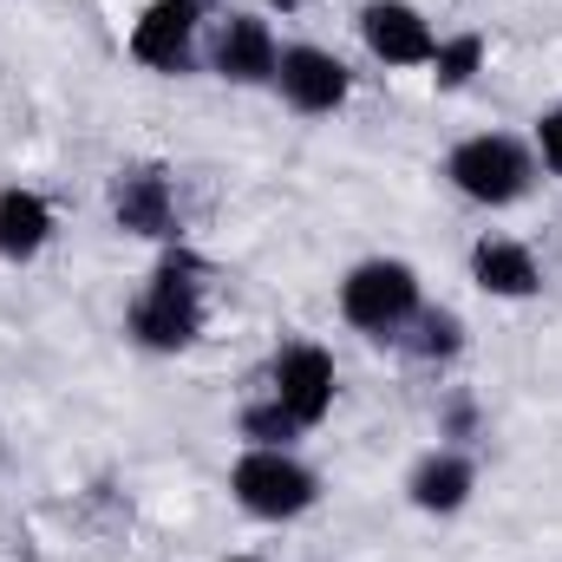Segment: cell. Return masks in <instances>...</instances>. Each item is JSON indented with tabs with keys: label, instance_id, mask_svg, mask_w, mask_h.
Wrapping results in <instances>:
<instances>
[{
	"label": "cell",
	"instance_id": "obj_1",
	"mask_svg": "<svg viewBox=\"0 0 562 562\" xmlns=\"http://www.w3.org/2000/svg\"><path fill=\"white\" fill-rule=\"evenodd\" d=\"M203 321H210V301H203V262L177 249V256H164V262L150 269L144 294L132 301V340L150 347V353H183V347H196Z\"/></svg>",
	"mask_w": 562,
	"mask_h": 562
},
{
	"label": "cell",
	"instance_id": "obj_2",
	"mask_svg": "<svg viewBox=\"0 0 562 562\" xmlns=\"http://www.w3.org/2000/svg\"><path fill=\"white\" fill-rule=\"evenodd\" d=\"M445 177L464 203H484V210H510L537 190V144H524L517 132H477V138L451 144L445 157Z\"/></svg>",
	"mask_w": 562,
	"mask_h": 562
},
{
	"label": "cell",
	"instance_id": "obj_3",
	"mask_svg": "<svg viewBox=\"0 0 562 562\" xmlns=\"http://www.w3.org/2000/svg\"><path fill=\"white\" fill-rule=\"evenodd\" d=\"M419 307H425L419 269L400 262V256H367L340 281V321L367 340H400Z\"/></svg>",
	"mask_w": 562,
	"mask_h": 562
},
{
	"label": "cell",
	"instance_id": "obj_4",
	"mask_svg": "<svg viewBox=\"0 0 562 562\" xmlns=\"http://www.w3.org/2000/svg\"><path fill=\"white\" fill-rule=\"evenodd\" d=\"M229 497L262 524H294L321 504V477L294 458V445H249L229 464Z\"/></svg>",
	"mask_w": 562,
	"mask_h": 562
},
{
	"label": "cell",
	"instance_id": "obj_5",
	"mask_svg": "<svg viewBox=\"0 0 562 562\" xmlns=\"http://www.w3.org/2000/svg\"><path fill=\"white\" fill-rule=\"evenodd\" d=\"M334 393H340V373H334V353H327V347L288 340L276 353V367H269V400H276L301 431H314V425L334 413Z\"/></svg>",
	"mask_w": 562,
	"mask_h": 562
},
{
	"label": "cell",
	"instance_id": "obj_6",
	"mask_svg": "<svg viewBox=\"0 0 562 562\" xmlns=\"http://www.w3.org/2000/svg\"><path fill=\"white\" fill-rule=\"evenodd\" d=\"M276 92L301 112V119H334L347 99H353V72L340 53L327 46H281V66H276Z\"/></svg>",
	"mask_w": 562,
	"mask_h": 562
},
{
	"label": "cell",
	"instance_id": "obj_7",
	"mask_svg": "<svg viewBox=\"0 0 562 562\" xmlns=\"http://www.w3.org/2000/svg\"><path fill=\"white\" fill-rule=\"evenodd\" d=\"M196 33H203V0H150L132 20V59L150 72H190L196 59Z\"/></svg>",
	"mask_w": 562,
	"mask_h": 562
},
{
	"label": "cell",
	"instance_id": "obj_8",
	"mask_svg": "<svg viewBox=\"0 0 562 562\" xmlns=\"http://www.w3.org/2000/svg\"><path fill=\"white\" fill-rule=\"evenodd\" d=\"M281 66V40L262 13H229L210 40V72L223 86H276Z\"/></svg>",
	"mask_w": 562,
	"mask_h": 562
},
{
	"label": "cell",
	"instance_id": "obj_9",
	"mask_svg": "<svg viewBox=\"0 0 562 562\" xmlns=\"http://www.w3.org/2000/svg\"><path fill=\"white\" fill-rule=\"evenodd\" d=\"M360 40L380 66H431V53H438V26L413 0H367L360 7Z\"/></svg>",
	"mask_w": 562,
	"mask_h": 562
},
{
	"label": "cell",
	"instance_id": "obj_10",
	"mask_svg": "<svg viewBox=\"0 0 562 562\" xmlns=\"http://www.w3.org/2000/svg\"><path fill=\"white\" fill-rule=\"evenodd\" d=\"M112 216H119V229H132V236H177V190H170V177L164 170H119L112 177Z\"/></svg>",
	"mask_w": 562,
	"mask_h": 562
},
{
	"label": "cell",
	"instance_id": "obj_11",
	"mask_svg": "<svg viewBox=\"0 0 562 562\" xmlns=\"http://www.w3.org/2000/svg\"><path fill=\"white\" fill-rule=\"evenodd\" d=\"M471 281L491 301H530V294H543V262L517 236H477L471 243Z\"/></svg>",
	"mask_w": 562,
	"mask_h": 562
},
{
	"label": "cell",
	"instance_id": "obj_12",
	"mask_svg": "<svg viewBox=\"0 0 562 562\" xmlns=\"http://www.w3.org/2000/svg\"><path fill=\"white\" fill-rule=\"evenodd\" d=\"M471 491H477V464L458 445L425 451L419 464L406 471V497H413V510H425V517H458L471 504Z\"/></svg>",
	"mask_w": 562,
	"mask_h": 562
},
{
	"label": "cell",
	"instance_id": "obj_13",
	"mask_svg": "<svg viewBox=\"0 0 562 562\" xmlns=\"http://www.w3.org/2000/svg\"><path fill=\"white\" fill-rule=\"evenodd\" d=\"M53 243V203L26 183L0 190V262H33Z\"/></svg>",
	"mask_w": 562,
	"mask_h": 562
},
{
	"label": "cell",
	"instance_id": "obj_14",
	"mask_svg": "<svg viewBox=\"0 0 562 562\" xmlns=\"http://www.w3.org/2000/svg\"><path fill=\"white\" fill-rule=\"evenodd\" d=\"M484 53H491V46H484V33H438V53H431V66H425V72H431V86H438V92H464V86L484 72Z\"/></svg>",
	"mask_w": 562,
	"mask_h": 562
},
{
	"label": "cell",
	"instance_id": "obj_15",
	"mask_svg": "<svg viewBox=\"0 0 562 562\" xmlns=\"http://www.w3.org/2000/svg\"><path fill=\"white\" fill-rule=\"evenodd\" d=\"M400 340H406L419 360H458V353H464V321H458L451 307H419Z\"/></svg>",
	"mask_w": 562,
	"mask_h": 562
},
{
	"label": "cell",
	"instance_id": "obj_16",
	"mask_svg": "<svg viewBox=\"0 0 562 562\" xmlns=\"http://www.w3.org/2000/svg\"><path fill=\"white\" fill-rule=\"evenodd\" d=\"M243 438H249V445H294L301 425L288 419L276 400H256V406H243Z\"/></svg>",
	"mask_w": 562,
	"mask_h": 562
},
{
	"label": "cell",
	"instance_id": "obj_17",
	"mask_svg": "<svg viewBox=\"0 0 562 562\" xmlns=\"http://www.w3.org/2000/svg\"><path fill=\"white\" fill-rule=\"evenodd\" d=\"M537 164H543L550 177H562V105H550V112L537 119Z\"/></svg>",
	"mask_w": 562,
	"mask_h": 562
},
{
	"label": "cell",
	"instance_id": "obj_18",
	"mask_svg": "<svg viewBox=\"0 0 562 562\" xmlns=\"http://www.w3.org/2000/svg\"><path fill=\"white\" fill-rule=\"evenodd\" d=\"M269 7H281V13H294V7H307V0H269Z\"/></svg>",
	"mask_w": 562,
	"mask_h": 562
}]
</instances>
